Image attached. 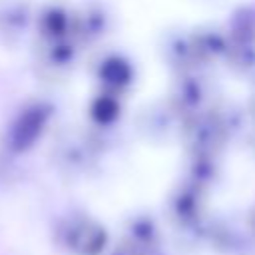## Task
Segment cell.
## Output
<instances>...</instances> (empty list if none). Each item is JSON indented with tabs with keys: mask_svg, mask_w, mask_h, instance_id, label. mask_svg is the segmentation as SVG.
Segmentation results:
<instances>
[{
	"mask_svg": "<svg viewBox=\"0 0 255 255\" xmlns=\"http://www.w3.org/2000/svg\"><path fill=\"white\" fill-rule=\"evenodd\" d=\"M56 243L60 249L68 251L70 255H100L106 245L104 229L82 215H70L62 219L54 231Z\"/></svg>",
	"mask_w": 255,
	"mask_h": 255,
	"instance_id": "cell-1",
	"label": "cell"
},
{
	"mask_svg": "<svg viewBox=\"0 0 255 255\" xmlns=\"http://www.w3.org/2000/svg\"><path fill=\"white\" fill-rule=\"evenodd\" d=\"M177 94H185V96H173L175 98V106L181 112H191L201 102V88L195 82H191V78H185V82L179 84Z\"/></svg>",
	"mask_w": 255,
	"mask_h": 255,
	"instance_id": "cell-2",
	"label": "cell"
}]
</instances>
